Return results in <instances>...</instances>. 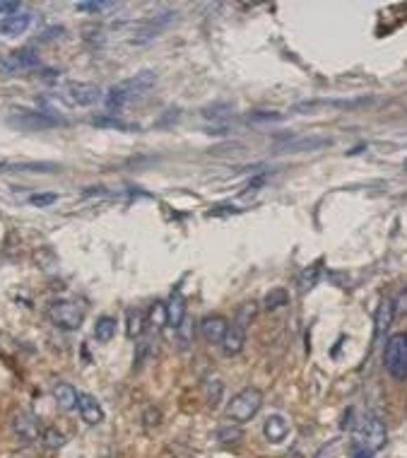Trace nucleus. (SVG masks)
<instances>
[{"label": "nucleus", "instance_id": "1", "mask_svg": "<svg viewBox=\"0 0 407 458\" xmlns=\"http://www.w3.org/2000/svg\"><path fill=\"white\" fill-rule=\"evenodd\" d=\"M154 84H157V73H152V70H140V73H135L132 78L123 80V82H118L116 87L108 89L106 108H111V111L123 108L126 104H132L135 99L152 92Z\"/></svg>", "mask_w": 407, "mask_h": 458}, {"label": "nucleus", "instance_id": "2", "mask_svg": "<svg viewBox=\"0 0 407 458\" xmlns=\"http://www.w3.org/2000/svg\"><path fill=\"white\" fill-rule=\"evenodd\" d=\"M383 367L395 381L407 379V333H397L383 343Z\"/></svg>", "mask_w": 407, "mask_h": 458}, {"label": "nucleus", "instance_id": "3", "mask_svg": "<svg viewBox=\"0 0 407 458\" xmlns=\"http://www.w3.org/2000/svg\"><path fill=\"white\" fill-rule=\"evenodd\" d=\"M263 405V393L258 389H244L229 400L226 405V417L234 420L236 424H244L255 417V413Z\"/></svg>", "mask_w": 407, "mask_h": 458}, {"label": "nucleus", "instance_id": "4", "mask_svg": "<svg viewBox=\"0 0 407 458\" xmlns=\"http://www.w3.org/2000/svg\"><path fill=\"white\" fill-rule=\"evenodd\" d=\"M359 448H367V451H378V448L386 446L388 442V429L386 424L378 417H364L357 424V432H354Z\"/></svg>", "mask_w": 407, "mask_h": 458}, {"label": "nucleus", "instance_id": "5", "mask_svg": "<svg viewBox=\"0 0 407 458\" xmlns=\"http://www.w3.org/2000/svg\"><path fill=\"white\" fill-rule=\"evenodd\" d=\"M49 319L51 323H56L63 330H78L84 321V311L80 304L70 299H58L49 306Z\"/></svg>", "mask_w": 407, "mask_h": 458}, {"label": "nucleus", "instance_id": "6", "mask_svg": "<svg viewBox=\"0 0 407 458\" xmlns=\"http://www.w3.org/2000/svg\"><path fill=\"white\" fill-rule=\"evenodd\" d=\"M10 124L22 130H49V128H56V126H63L65 121L58 119V116H54V113L25 111V108H20L15 116H10Z\"/></svg>", "mask_w": 407, "mask_h": 458}, {"label": "nucleus", "instance_id": "7", "mask_svg": "<svg viewBox=\"0 0 407 458\" xmlns=\"http://www.w3.org/2000/svg\"><path fill=\"white\" fill-rule=\"evenodd\" d=\"M333 140L330 138H321V135H306V138H287L277 145V152H314V150H323L330 148Z\"/></svg>", "mask_w": 407, "mask_h": 458}, {"label": "nucleus", "instance_id": "8", "mask_svg": "<svg viewBox=\"0 0 407 458\" xmlns=\"http://www.w3.org/2000/svg\"><path fill=\"white\" fill-rule=\"evenodd\" d=\"M12 432H15V437L20 439V442H25V444L36 442V439L41 437L39 420H36L32 413H25V410H20V413L12 417Z\"/></svg>", "mask_w": 407, "mask_h": 458}, {"label": "nucleus", "instance_id": "9", "mask_svg": "<svg viewBox=\"0 0 407 458\" xmlns=\"http://www.w3.org/2000/svg\"><path fill=\"white\" fill-rule=\"evenodd\" d=\"M39 65H41V58L34 54V51L22 49V51H15V54L8 56V58L0 63V68L5 70V73H27V70H36Z\"/></svg>", "mask_w": 407, "mask_h": 458}, {"label": "nucleus", "instance_id": "10", "mask_svg": "<svg viewBox=\"0 0 407 458\" xmlns=\"http://www.w3.org/2000/svg\"><path fill=\"white\" fill-rule=\"evenodd\" d=\"M68 97L78 106H92V104H97L102 99V89L92 82H78V80H73V82H68Z\"/></svg>", "mask_w": 407, "mask_h": 458}, {"label": "nucleus", "instance_id": "11", "mask_svg": "<svg viewBox=\"0 0 407 458\" xmlns=\"http://www.w3.org/2000/svg\"><path fill=\"white\" fill-rule=\"evenodd\" d=\"M393 321H395V311H393V301L391 299H383L376 309V316H373V338L376 343H383L391 330Z\"/></svg>", "mask_w": 407, "mask_h": 458}, {"label": "nucleus", "instance_id": "12", "mask_svg": "<svg viewBox=\"0 0 407 458\" xmlns=\"http://www.w3.org/2000/svg\"><path fill=\"white\" fill-rule=\"evenodd\" d=\"M226 328H229V323H226V319H224V316H220V314L205 316V319L200 321V333H202V338H205L207 343H212V345L222 343V338H224Z\"/></svg>", "mask_w": 407, "mask_h": 458}, {"label": "nucleus", "instance_id": "13", "mask_svg": "<svg viewBox=\"0 0 407 458\" xmlns=\"http://www.w3.org/2000/svg\"><path fill=\"white\" fill-rule=\"evenodd\" d=\"M54 400L58 403V408L63 410V413H75V410H78V403H80V393L73 384L60 381V384L54 386Z\"/></svg>", "mask_w": 407, "mask_h": 458}, {"label": "nucleus", "instance_id": "14", "mask_svg": "<svg viewBox=\"0 0 407 458\" xmlns=\"http://www.w3.org/2000/svg\"><path fill=\"white\" fill-rule=\"evenodd\" d=\"M265 439L272 444H280L282 439L290 434V420L285 417V415H270L268 420H265Z\"/></svg>", "mask_w": 407, "mask_h": 458}, {"label": "nucleus", "instance_id": "15", "mask_svg": "<svg viewBox=\"0 0 407 458\" xmlns=\"http://www.w3.org/2000/svg\"><path fill=\"white\" fill-rule=\"evenodd\" d=\"M78 413L82 415V420L87 424H99L104 420V410L99 405V400L89 393H80V403H78Z\"/></svg>", "mask_w": 407, "mask_h": 458}, {"label": "nucleus", "instance_id": "16", "mask_svg": "<svg viewBox=\"0 0 407 458\" xmlns=\"http://www.w3.org/2000/svg\"><path fill=\"white\" fill-rule=\"evenodd\" d=\"M30 25H32L30 12H15V15H8L5 20L0 22V34L3 36H20V34H25Z\"/></svg>", "mask_w": 407, "mask_h": 458}, {"label": "nucleus", "instance_id": "17", "mask_svg": "<svg viewBox=\"0 0 407 458\" xmlns=\"http://www.w3.org/2000/svg\"><path fill=\"white\" fill-rule=\"evenodd\" d=\"M220 345H222V350H224L226 355H239V352L244 350V345H246V328H239V325H229Z\"/></svg>", "mask_w": 407, "mask_h": 458}, {"label": "nucleus", "instance_id": "18", "mask_svg": "<svg viewBox=\"0 0 407 458\" xmlns=\"http://www.w3.org/2000/svg\"><path fill=\"white\" fill-rule=\"evenodd\" d=\"M164 309H167V325L169 328H178V325L183 323V319H186V299H183V295H172V299L164 304Z\"/></svg>", "mask_w": 407, "mask_h": 458}, {"label": "nucleus", "instance_id": "19", "mask_svg": "<svg viewBox=\"0 0 407 458\" xmlns=\"http://www.w3.org/2000/svg\"><path fill=\"white\" fill-rule=\"evenodd\" d=\"M148 330V314L145 311H138V309H130L126 314V333L128 338H140V335Z\"/></svg>", "mask_w": 407, "mask_h": 458}, {"label": "nucleus", "instance_id": "20", "mask_svg": "<svg viewBox=\"0 0 407 458\" xmlns=\"http://www.w3.org/2000/svg\"><path fill=\"white\" fill-rule=\"evenodd\" d=\"M321 273H323V263H311V266H306L304 271H301L299 275V292L301 295H306V292H311L316 285L321 282Z\"/></svg>", "mask_w": 407, "mask_h": 458}, {"label": "nucleus", "instance_id": "21", "mask_svg": "<svg viewBox=\"0 0 407 458\" xmlns=\"http://www.w3.org/2000/svg\"><path fill=\"white\" fill-rule=\"evenodd\" d=\"M113 335H116V319L113 316H99L97 323H94V338L99 343H108Z\"/></svg>", "mask_w": 407, "mask_h": 458}, {"label": "nucleus", "instance_id": "22", "mask_svg": "<svg viewBox=\"0 0 407 458\" xmlns=\"http://www.w3.org/2000/svg\"><path fill=\"white\" fill-rule=\"evenodd\" d=\"M290 304V292L282 290V287H275V290H270L263 299V309L265 311H277L282 306Z\"/></svg>", "mask_w": 407, "mask_h": 458}, {"label": "nucleus", "instance_id": "23", "mask_svg": "<svg viewBox=\"0 0 407 458\" xmlns=\"http://www.w3.org/2000/svg\"><path fill=\"white\" fill-rule=\"evenodd\" d=\"M255 314H258V304H255V301H246V304L239 306V311H236L234 325H239V328H246V325H248L251 321L255 319Z\"/></svg>", "mask_w": 407, "mask_h": 458}, {"label": "nucleus", "instance_id": "24", "mask_svg": "<svg viewBox=\"0 0 407 458\" xmlns=\"http://www.w3.org/2000/svg\"><path fill=\"white\" fill-rule=\"evenodd\" d=\"M222 393H224V384H222L217 376H210V379L205 381V396H207V403H210L212 408L222 400Z\"/></svg>", "mask_w": 407, "mask_h": 458}, {"label": "nucleus", "instance_id": "25", "mask_svg": "<svg viewBox=\"0 0 407 458\" xmlns=\"http://www.w3.org/2000/svg\"><path fill=\"white\" fill-rule=\"evenodd\" d=\"M41 437H44V446L46 448H51V451H56V448H63L65 446V442H68V437H65L63 432H60V429H46L44 434H41Z\"/></svg>", "mask_w": 407, "mask_h": 458}, {"label": "nucleus", "instance_id": "26", "mask_svg": "<svg viewBox=\"0 0 407 458\" xmlns=\"http://www.w3.org/2000/svg\"><path fill=\"white\" fill-rule=\"evenodd\" d=\"M111 8H116V3H104V0H87V3H78L80 12H92V15L104 12V10H111Z\"/></svg>", "mask_w": 407, "mask_h": 458}, {"label": "nucleus", "instance_id": "27", "mask_svg": "<svg viewBox=\"0 0 407 458\" xmlns=\"http://www.w3.org/2000/svg\"><path fill=\"white\" fill-rule=\"evenodd\" d=\"M217 439H220L222 444H234L239 442V439H244V432H241L239 427H222L220 432H217Z\"/></svg>", "mask_w": 407, "mask_h": 458}, {"label": "nucleus", "instance_id": "28", "mask_svg": "<svg viewBox=\"0 0 407 458\" xmlns=\"http://www.w3.org/2000/svg\"><path fill=\"white\" fill-rule=\"evenodd\" d=\"M56 201H58L56 193H34V196H30L32 207H49V205H54Z\"/></svg>", "mask_w": 407, "mask_h": 458}, {"label": "nucleus", "instance_id": "29", "mask_svg": "<svg viewBox=\"0 0 407 458\" xmlns=\"http://www.w3.org/2000/svg\"><path fill=\"white\" fill-rule=\"evenodd\" d=\"M148 323H152V325L167 323V309H164V304H154L152 309L148 311Z\"/></svg>", "mask_w": 407, "mask_h": 458}, {"label": "nucleus", "instance_id": "30", "mask_svg": "<svg viewBox=\"0 0 407 458\" xmlns=\"http://www.w3.org/2000/svg\"><path fill=\"white\" fill-rule=\"evenodd\" d=\"M393 311H395V316H407V287L397 295V299L393 301Z\"/></svg>", "mask_w": 407, "mask_h": 458}, {"label": "nucleus", "instance_id": "31", "mask_svg": "<svg viewBox=\"0 0 407 458\" xmlns=\"http://www.w3.org/2000/svg\"><path fill=\"white\" fill-rule=\"evenodd\" d=\"M178 335H181V340H186V343H191L193 340V321L188 319H183V323L178 325Z\"/></svg>", "mask_w": 407, "mask_h": 458}, {"label": "nucleus", "instance_id": "32", "mask_svg": "<svg viewBox=\"0 0 407 458\" xmlns=\"http://www.w3.org/2000/svg\"><path fill=\"white\" fill-rule=\"evenodd\" d=\"M63 36V27H54V30H46L44 36H39L41 41H51V39H60Z\"/></svg>", "mask_w": 407, "mask_h": 458}, {"label": "nucleus", "instance_id": "33", "mask_svg": "<svg viewBox=\"0 0 407 458\" xmlns=\"http://www.w3.org/2000/svg\"><path fill=\"white\" fill-rule=\"evenodd\" d=\"M17 12V3H3L0 0V15H15Z\"/></svg>", "mask_w": 407, "mask_h": 458}, {"label": "nucleus", "instance_id": "34", "mask_svg": "<svg viewBox=\"0 0 407 458\" xmlns=\"http://www.w3.org/2000/svg\"><path fill=\"white\" fill-rule=\"evenodd\" d=\"M354 458H373V451H367V448H359V451H354Z\"/></svg>", "mask_w": 407, "mask_h": 458}, {"label": "nucleus", "instance_id": "35", "mask_svg": "<svg viewBox=\"0 0 407 458\" xmlns=\"http://www.w3.org/2000/svg\"><path fill=\"white\" fill-rule=\"evenodd\" d=\"M402 169H405V172H407V159H405V162H402Z\"/></svg>", "mask_w": 407, "mask_h": 458}]
</instances>
